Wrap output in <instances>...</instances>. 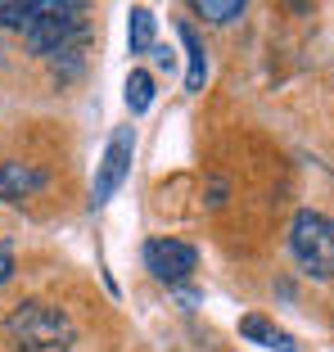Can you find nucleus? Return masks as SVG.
<instances>
[{
    "label": "nucleus",
    "mask_w": 334,
    "mask_h": 352,
    "mask_svg": "<svg viewBox=\"0 0 334 352\" xmlns=\"http://www.w3.org/2000/svg\"><path fill=\"white\" fill-rule=\"evenodd\" d=\"M82 14L86 5H77V0H36V14H32V23L23 28V41H27L32 54H63L73 50L77 36H82Z\"/></svg>",
    "instance_id": "obj_2"
},
{
    "label": "nucleus",
    "mask_w": 334,
    "mask_h": 352,
    "mask_svg": "<svg viewBox=\"0 0 334 352\" xmlns=\"http://www.w3.org/2000/svg\"><path fill=\"white\" fill-rule=\"evenodd\" d=\"M36 14V0H0V28H27Z\"/></svg>",
    "instance_id": "obj_11"
},
{
    "label": "nucleus",
    "mask_w": 334,
    "mask_h": 352,
    "mask_svg": "<svg viewBox=\"0 0 334 352\" xmlns=\"http://www.w3.org/2000/svg\"><path fill=\"white\" fill-rule=\"evenodd\" d=\"M45 186V172L32 163H0V199H27Z\"/></svg>",
    "instance_id": "obj_6"
},
{
    "label": "nucleus",
    "mask_w": 334,
    "mask_h": 352,
    "mask_svg": "<svg viewBox=\"0 0 334 352\" xmlns=\"http://www.w3.org/2000/svg\"><path fill=\"white\" fill-rule=\"evenodd\" d=\"M149 104H154V77L149 73H131L126 77V109H131V113H145Z\"/></svg>",
    "instance_id": "obj_10"
},
{
    "label": "nucleus",
    "mask_w": 334,
    "mask_h": 352,
    "mask_svg": "<svg viewBox=\"0 0 334 352\" xmlns=\"http://www.w3.org/2000/svg\"><path fill=\"white\" fill-rule=\"evenodd\" d=\"M14 276V253H10V244H0V285Z\"/></svg>",
    "instance_id": "obj_13"
},
{
    "label": "nucleus",
    "mask_w": 334,
    "mask_h": 352,
    "mask_svg": "<svg viewBox=\"0 0 334 352\" xmlns=\"http://www.w3.org/2000/svg\"><path fill=\"white\" fill-rule=\"evenodd\" d=\"M131 154H136V131L131 126H118L104 145V158H100V172H95V204H109L118 195V186L131 172Z\"/></svg>",
    "instance_id": "obj_4"
},
{
    "label": "nucleus",
    "mask_w": 334,
    "mask_h": 352,
    "mask_svg": "<svg viewBox=\"0 0 334 352\" xmlns=\"http://www.w3.org/2000/svg\"><path fill=\"white\" fill-rule=\"evenodd\" d=\"M181 45H186V59H190V68H186V91H199L203 86V73H208V59H203V41H199V32L190 28V23H181Z\"/></svg>",
    "instance_id": "obj_7"
},
{
    "label": "nucleus",
    "mask_w": 334,
    "mask_h": 352,
    "mask_svg": "<svg viewBox=\"0 0 334 352\" xmlns=\"http://www.w3.org/2000/svg\"><path fill=\"white\" fill-rule=\"evenodd\" d=\"M145 267H149V276L163 280V285H181V280L194 276L199 253L190 249L186 239L163 235V239H149V244H145Z\"/></svg>",
    "instance_id": "obj_5"
},
{
    "label": "nucleus",
    "mask_w": 334,
    "mask_h": 352,
    "mask_svg": "<svg viewBox=\"0 0 334 352\" xmlns=\"http://www.w3.org/2000/svg\"><path fill=\"white\" fill-rule=\"evenodd\" d=\"M289 253L312 280H334V226L321 217V212H312V208L293 212V221H289Z\"/></svg>",
    "instance_id": "obj_3"
},
{
    "label": "nucleus",
    "mask_w": 334,
    "mask_h": 352,
    "mask_svg": "<svg viewBox=\"0 0 334 352\" xmlns=\"http://www.w3.org/2000/svg\"><path fill=\"white\" fill-rule=\"evenodd\" d=\"M126 41H131V54H149V50H154V10H145V5H136V10H131Z\"/></svg>",
    "instance_id": "obj_9"
},
{
    "label": "nucleus",
    "mask_w": 334,
    "mask_h": 352,
    "mask_svg": "<svg viewBox=\"0 0 334 352\" xmlns=\"http://www.w3.org/2000/svg\"><path fill=\"white\" fill-rule=\"evenodd\" d=\"M5 330H10V339L23 352H63L73 343V321L59 307H50V302H23V307H14Z\"/></svg>",
    "instance_id": "obj_1"
},
{
    "label": "nucleus",
    "mask_w": 334,
    "mask_h": 352,
    "mask_svg": "<svg viewBox=\"0 0 334 352\" xmlns=\"http://www.w3.org/2000/svg\"><path fill=\"white\" fill-rule=\"evenodd\" d=\"M240 334L253 343H262V348H276V352H293V339L285 330H276V325H267L262 316H244L240 321Z\"/></svg>",
    "instance_id": "obj_8"
},
{
    "label": "nucleus",
    "mask_w": 334,
    "mask_h": 352,
    "mask_svg": "<svg viewBox=\"0 0 334 352\" xmlns=\"http://www.w3.org/2000/svg\"><path fill=\"white\" fill-rule=\"evenodd\" d=\"M194 14H203L208 23H230L244 14V0H199Z\"/></svg>",
    "instance_id": "obj_12"
}]
</instances>
